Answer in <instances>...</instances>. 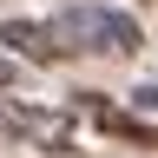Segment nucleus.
Here are the masks:
<instances>
[{"mask_svg":"<svg viewBox=\"0 0 158 158\" xmlns=\"http://www.w3.org/2000/svg\"><path fill=\"white\" fill-rule=\"evenodd\" d=\"M53 27H59V40H66V53H73V59H79V53H99V59H132L138 46H145L138 20H132V13H118V7H99V0L53 13Z\"/></svg>","mask_w":158,"mask_h":158,"instance_id":"1","label":"nucleus"},{"mask_svg":"<svg viewBox=\"0 0 158 158\" xmlns=\"http://www.w3.org/2000/svg\"><path fill=\"white\" fill-rule=\"evenodd\" d=\"M13 79H20V66H13V59H7V53H0V92H7V86H13Z\"/></svg>","mask_w":158,"mask_h":158,"instance_id":"5","label":"nucleus"},{"mask_svg":"<svg viewBox=\"0 0 158 158\" xmlns=\"http://www.w3.org/2000/svg\"><path fill=\"white\" fill-rule=\"evenodd\" d=\"M0 46H13L20 59H33V66H59V59H73L53 20H7V27H0Z\"/></svg>","mask_w":158,"mask_h":158,"instance_id":"4","label":"nucleus"},{"mask_svg":"<svg viewBox=\"0 0 158 158\" xmlns=\"http://www.w3.org/2000/svg\"><path fill=\"white\" fill-rule=\"evenodd\" d=\"M66 112H73V118L86 112L106 138H125V145H138V152H158V118H145V112H118L106 92H73Z\"/></svg>","mask_w":158,"mask_h":158,"instance_id":"3","label":"nucleus"},{"mask_svg":"<svg viewBox=\"0 0 158 158\" xmlns=\"http://www.w3.org/2000/svg\"><path fill=\"white\" fill-rule=\"evenodd\" d=\"M0 132L27 138V145L46 152V158H73L86 145V132H79V118L66 106H27V99H0Z\"/></svg>","mask_w":158,"mask_h":158,"instance_id":"2","label":"nucleus"},{"mask_svg":"<svg viewBox=\"0 0 158 158\" xmlns=\"http://www.w3.org/2000/svg\"><path fill=\"white\" fill-rule=\"evenodd\" d=\"M145 7H152V0H145Z\"/></svg>","mask_w":158,"mask_h":158,"instance_id":"6","label":"nucleus"}]
</instances>
